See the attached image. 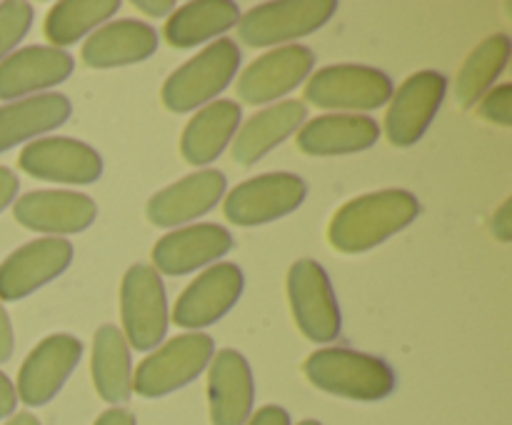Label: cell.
<instances>
[{"mask_svg":"<svg viewBox=\"0 0 512 425\" xmlns=\"http://www.w3.org/2000/svg\"><path fill=\"white\" fill-rule=\"evenodd\" d=\"M20 170L38 180L88 185L103 173V158L88 143L73 138H40L23 148Z\"/></svg>","mask_w":512,"mask_h":425,"instance_id":"obj_14","label":"cell"},{"mask_svg":"<svg viewBox=\"0 0 512 425\" xmlns=\"http://www.w3.org/2000/svg\"><path fill=\"white\" fill-rule=\"evenodd\" d=\"M5 425H40V420L33 413H15Z\"/></svg>","mask_w":512,"mask_h":425,"instance_id":"obj_39","label":"cell"},{"mask_svg":"<svg viewBox=\"0 0 512 425\" xmlns=\"http://www.w3.org/2000/svg\"><path fill=\"white\" fill-rule=\"evenodd\" d=\"M245 425H290V415L280 405H265L258 413L250 415Z\"/></svg>","mask_w":512,"mask_h":425,"instance_id":"obj_32","label":"cell"},{"mask_svg":"<svg viewBox=\"0 0 512 425\" xmlns=\"http://www.w3.org/2000/svg\"><path fill=\"white\" fill-rule=\"evenodd\" d=\"M70 118V100L60 93H43L0 108V153L23 140L60 128Z\"/></svg>","mask_w":512,"mask_h":425,"instance_id":"obj_25","label":"cell"},{"mask_svg":"<svg viewBox=\"0 0 512 425\" xmlns=\"http://www.w3.org/2000/svg\"><path fill=\"white\" fill-rule=\"evenodd\" d=\"M215 343L205 333H185L168 340L163 348L138 365L133 375V390L143 398H163L193 383L213 360Z\"/></svg>","mask_w":512,"mask_h":425,"instance_id":"obj_4","label":"cell"},{"mask_svg":"<svg viewBox=\"0 0 512 425\" xmlns=\"http://www.w3.org/2000/svg\"><path fill=\"white\" fill-rule=\"evenodd\" d=\"M308 185L293 173H268L250 178L225 198V218L235 225H263L300 208Z\"/></svg>","mask_w":512,"mask_h":425,"instance_id":"obj_9","label":"cell"},{"mask_svg":"<svg viewBox=\"0 0 512 425\" xmlns=\"http://www.w3.org/2000/svg\"><path fill=\"white\" fill-rule=\"evenodd\" d=\"M420 213V203L408 190H380L360 195L333 215L328 240L340 253H365L408 228Z\"/></svg>","mask_w":512,"mask_h":425,"instance_id":"obj_1","label":"cell"},{"mask_svg":"<svg viewBox=\"0 0 512 425\" xmlns=\"http://www.w3.org/2000/svg\"><path fill=\"white\" fill-rule=\"evenodd\" d=\"M73 260V245L65 238H40L25 243L0 263V300L25 298L65 273Z\"/></svg>","mask_w":512,"mask_h":425,"instance_id":"obj_13","label":"cell"},{"mask_svg":"<svg viewBox=\"0 0 512 425\" xmlns=\"http://www.w3.org/2000/svg\"><path fill=\"white\" fill-rule=\"evenodd\" d=\"M95 390L110 405H120L133 393V363H130L128 340L115 325H100L93 338L90 360Z\"/></svg>","mask_w":512,"mask_h":425,"instance_id":"obj_26","label":"cell"},{"mask_svg":"<svg viewBox=\"0 0 512 425\" xmlns=\"http://www.w3.org/2000/svg\"><path fill=\"white\" fill-rule=\"evenodd\" d=\"M13 325H10V318L8 313H5V308L0 305V363H5V360L13 355Z\"/></svg>","mask_w":512,"mask_h":425,"instance_id":"obj_36","label":"cell"},{"mask_svg":"<svg viewBox=\"0 0 512 425\" xmlns=\"http://www.w3.org/2000/svg\"><path fill=\"white\" fill-rule=\"evenodd\" d=\"M393 98V80L368 65H328L305 85V100L328 110H378Z\"/></svg>","mask_w":512,"mask_h":425,"instance_id":"obj_5","label":"cell"},{"mask_svg":"<svg viewBox=\"0 0 512 425\" xmlns=\"http://www.w3.org/2000/svg\"><path fill=\"white\" fill-rule=\"evenodd\" d=\"M512 53V43L508 35L498 33L493 38L483 40L468 60L463 63L458 73V83H455V98H458L460 108H473L490 88L500 73L508 65Z\"/></svg>","mask_w":512,"mask_h":425,"instance_id":"obj_28","label":"cell"},{"mask_svg":"<svg viewBox=\"0 0 512 425\" xmlns=\"http://www.w3.org/2000/svg\"><path fill=\"white\" fill-rule=\"evenodd\" d=\"M233 248V235L215 223L190 225L163 235L153 248V263L165 275H188Z\"/></svg>","mask_w":512,"mask_h":425,"instance_id":"obj_18","label":"cell"},{"mask_svg":"<svg viewBox=\"0 0 512 425\" xmlns=\"http://www.w3.org/2000/svg\"><path fill=\"white\" fill-rule=\"evenodd\" d=\"M238 5L230 0H195L173 10L165 23V40L173 48H193L238 23Z\"/></svg>","mask_w":512,"mask_h":425,"instance_id":"obj_27","label":"cell"},{"mask_svg":"<svg viewBox=\"0 0 512 425\" xmlns=\"http://www.w3.org/2000/svg\"><path fill=\"white\" fill-rule=\"evenodd\" d=\"M288 298L295 323L313 343H330L340 335V308L328 273L318 260L303 258L288 273Z\"/></svg>","mask_w":512,"mask_h":425,"instance_id":"obj_8","label":"cell"},{"mask_svg":"<svg viewBox=\"0 0 512 425\" xmlns=\"http://www.w3.org/2000/svg\"><path fill=\"white\" fill-rule=\"evenodd\" d=\"M118 8V0H63L50 8L45 18V35L60 50L103 25L110 15L118 13Z\"/></svg>","mask_w":512,"mask_h":425,"instance_id":"obj_29","label":"cell"},{"mask_svg":"<svg viewBox=\"0 0 512 425\" xmlns=\"http://www.w3.org/2000/svg\"><path fill=\"white\" fill-rule=\"evenodd\" d=\"M315 65L313 50L305 45H285L260 55L238 80V95L250 105H263L298 88Z\"/></svg>","mask_w":512,"mask_h":425,"instance_id":"obj_16","label":"cell"},{"mask_svg":"<svg viewBox=\"0 0 512 425\" xmlns=\"http://www.w3.org/2000/svg\"><path fill=\"white\" fill-rule=\"evenodd\" d=\"M380 128L368 115H320L298 133V148L308 155H350L378 143Z\"/></svg>","mask_w":512,"mask_h":425,"instance_id":"obj_21","label":"cell"},{"mask_svg":"<svg viewBox=\"0 0 512 425\" xmlns=\"http://www.w3.org/2000/svg\"><path fill=\"white\" fill-rule=\"evenodd\" d=\"M255 383L250 365L238 350L225 348L208 373V405L213 425H245L253 415Z\"/></svg>","mask_w":512,"mask_h":425,"instance_id":"obj_17","label":"cell"},{"mask_svg":"<svg viewBox=\"0 0 512 425\" xmlns=\"http://www.w3.org/2000/svg\"><path fill=\"white\" fill-rule=\"evenodd\" d=\"M15 193H18V175L0 165V213L13 203Z\"/></svg>","mask_w":512,"mask_h":425,"instance_id":"obj_34","label":"cell"},{"mask_svg":"<svg viewBox=\"0 0 512 425\" xmlns=\"http://www.w3.org/2000/svg\"><path fill=\"white\" fill-rule=\"evenodd\" d=\"M15 405H18V393H15V385L10 383L8 375L0 373V418H8V415H13Z\"/></svg>","mask_w":512,"mask_h":425,"instance_id":"obj_35","label":"cell"},{"mask_svg":"<svg viewBox=\"0 0 512 425\" xmlns=\"http://www.w3.org/2000/svg\"><path fill=\"white\" fill-rule=\"evenodd\" d=\"M305 378L315 388L350 400L388 398L395 390V373L383 358L348 348H323L303 365Z\"/></svg>","mask_w":512,"mask_h":425,"instance_id":"obj_2","label":"cell"},{"mask_svg":"<svg viewBox=\"0 0 512 425\" xmlns=\"http://www.w3.org/2000/svg\"><path fill=\"white\" fill-rule=\"evenodd\" d=\"M33 23V8L23 0L0 3V60L8 58L10 50L28 35Z\"/></svg>","mask_w":512,"mask_h":425,"instance_id":"obj_30","label":"cell"},{"mask_svg":"<svg viewBox=\"0 0 512 425\" xmlns=\"http://www.w3.org/2000/svg\"><path fill=\"white\" fill-rule=\"evenodd\" d=\"M93 425H135V415L125 408H110Z\"/></svg>","mask_w":512,"mask_h":425,"instance_id":"obj_38","label":"cell"},{"mask_svg":"<svg viewBox=\"0 0 512 425\" xmlns=\"http://www.w3.org/2000/svg\"><path fill=\"white\" fill-rule=\"evenodd\" d=\"M120 318L125 340L135 350H153L168 333V298L150 265H133L120 285Z\"/></svg>","mask_w":512,"mask_h":425,"instance_id":"obj_7","label":"cell"},{"mask_svg":"<svg viewBox=\"0 0 512 425\" xmlns=\"http://www.w3.org/2000/svg\"><path fill=\"white\" fill-rule=\"evenodd\" d=\"M240 125V105L235 100H213L193 115L180 138V153L190 165H208L233 140Z\"/></svg>","mask_w":512,"mask_h":425,"instance_id":"obj_23","label":"cell"},{"mask_svg":"<svg viewBox=\"0 0 512 425\" xmlns=\"http://www.w3.org/2000/svg\"><path fill=\"white\" fill-rule=\"evenodd\" d=\"M338 10L335 0H280L255 5L238 23V35L250 48L285 43L323 28Z\"/></svg>","mask_w":512,"mask_h":425,"instance_id":"obj_6","label":"cell"},{"mask_svg":"<svg viewBox=\"0 0 512 425\" xmlns=\"http://www.w3.org/2000/svg\"><path fill=\"white\" fill-rule=\"evenodd\" d=\"M298 425H323V423H318V420H303V423H298Z\"/></svg>","mask_w":512,"mask_h":425,"instance_id":"obj_40","label":"cell"},{"mask_svg":"<svg viewBox=\"0 0 512 425\" xmlns=\"http://www.w3.org/2000/svg\"><path fill=\"white\" fill-rule=\"evenodd\" d=\"M80 355H83V343L68 333L40 340L20 365L18 385H15L18 398L33 408L50 403L80 363Z\"/></svg>","mask_w":512,"mask_h":425,"instance_id":"obj_11","label":"cell"},{"mask_svg":"<svg viewBox=\"0 0 512 425\" xmlns=\"http://www.w3.org/2000/svg\"><path fill=\"white\" fill-rule=\"evenodd\" d=\"M225 175L220 170H200L168 185L148 200V220L160 228L188 223L218 205L225 193Z\"/></svg>","mask_w":512,"mask_h":425,"instance_id":"obj_20","label":"cell"},{"mask_svg":"<svg viewBox=\"0 0 512 425\" xmlns=\"http://www.w3.org/2000/svg\"><path fill=\"white\" fill-rule=\"evenodd\" d=\"M493 233L495 238L503 240V243H510L512 240V200H505L500 205V210L493 218Z\"/></svg>","mask_w":512,"mask_h":425,"instance_id":"obj_33","label":"cell"},{"mask_svg":"<svg viewBox=\"0 0 512 425\" xmlns=\"http://www.w3.org/2000/svg\"><path fill=\"white\" fill-rule=\"evenodd\" d=\"M73 68V55L48 45H30L10 53L0 60V100L23 98L60 85L70 78Z\"/></svg>","mask_w":512,"mask_h":425,"instance_id":"obj_19","label":"cell"},{"mask_svg":"<svg viewBox=\"0 0 512 425\" xmlns=\"http://www.w3.org/2000/svg\"><path fill=\"white\" fill-rule=\"evenodd\" d=\"M305 105L300 100H283L273 108L260 110L258 115L248 120L235 135L233 158L240 165H253L263 158L265 153L283 143L288 135L303 125Z\"/></svg>","mask_w":512,"mask_h":425,"instance_id":"obj_24","label":"cell"},{"mask_svg":"<svg viewBox=\"0 0 512 425\" xmlns=\"http://www.w3.org/2000/svg\"><path fill=\"white\" fill-rule=\"evenodd\" d=\"M13 215L20 225L35 233L70 235L93 225L98 208L93 198L73 190H33L15 200Z\"/></svg>","mask_w":512,"mask_h":425,"instance_id":"obj_15","label":"cell"},{"mask_svg":"<svg viewBox=\"0 0 512 425\" xmlns=\"http://www.w3.org/2000/svg\"><path fill=\"white\" fill-rule=\"evenodd\" d=\"M135 8L143 10L145 15H153V18H163V15H173L175 3L173 0H135Z\"/></svg>","mask_w":512,"mask_h":425,"instance_id":"obj_37","label":"cell"},{"mask_svg":"<svg viewBox=\"0 0 512 425\" xmlns=\"http://www.w3.org/2000/svg\"><path fill=\"white\" fill-rule=\"evenodd\" d=\"M243 273L233 263H218L200 273L173 308V323L180 328H208L218 323L243 293Z\"/></svg>","mask_w":512,"mask_h":425,"instance_id":"obj_12","label":"cell"},{"mask_svg":"<svg viewBox=\"0 0 512 425\" xmlns=\"http://www.w3.org/2000/svg\"><path fill=\"white\" fill-rule=\"evenodd\" d=\"M480 115L490 123L508 128L512 123V85L505 83L488 90L483 95V103H480Z\"/></svg>","mask_w":512,"mask_h":425,"instance_id":"obj_31","label":"cell"},{"mask_svg":"<svg viewBox=\"0 0 512 425\" xmlns=\"http://www.w3.org/2000/svg\"><path fill=\"white\" fill-rule=\"evenodd\" d=\"M445 93L448 78L438 70H420L405 80L393 93V103L385 115V133L390 143L398 148L418 143L443 105Z\"/></svg>","mask_w":512,"mask_h":425,"instance_id":"obj_10","label":"cell"},{"mask_svg":"<svg viewBox=\"0 0 512 425\" xmlns=\"http://www.w3.org/2000/svg\"><path fill=\"white\" fill-rule=\"evenodd\" d=\"M158 48V33L140 20H115L95 30L83 45L88 68H118L140 63Z\"/></svg>","mask_w":512,"mask_h":425,"instance_id":"obj_22","label":"cell"},{"mask_svg":"<svg viewBox=\"0 0 512 425\" xmlns=\"http://www.w3.org/2000/svg\"><path fill=\"white\" fill-rule=\"evenodd\" d=\"M240 68V48L230 38L215 40L180 65L163 85V103L173 113H190L230 85Z\"/></svg>","mask_w":512,"mask_h":425,"instance_id":"obj_3","label":"cell"}]
</instances>
